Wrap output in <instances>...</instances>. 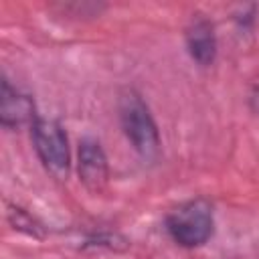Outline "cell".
Segmentation results:
<instances>
[{"instance_id":"cell-8","label":"cell","mask_w":259,"mask_h":259,"mask_svg":"<svg viewBox=\"0 0 259 259\" xmlns=\"http://www.w3.org/2000/svg\"><path fill=\"white\" fill-rule=\"evenodd\" d=\"M251 103H253V109L259 113V89H255V93L251 97Z\"/></svg>"},{"instance_id":"cell-5","label":"cell","mask_w":259,"mask_h":259,"mask_svg":"<svg viewBox=\"0 0 259 259\" xmlns=\"http://www.w3.org/2000/svg\"><path fill=\"white\" fill-rule=\"evenodd\" d=\"M34 101L30 95L16 89L6 75H2V87H0V123L6 130H16L24 123H34L36 119Z\"/></svg>"},{"instance_id":"cell-3","label":"cell","mask_w":259,"mask_h":259,"mask_svg":"<svg viewBox=\"0 0 259 259\" xmlns=\"http://www.w3.org/2000/svg\"><path fill=\"white\" fill-rule=\"evenodd\" d=\"M34 152L49 174L63 180L71 168V150L65 127L53 117H36L30 125Z\"/></svg>"},{"instance_id":"cell-4","label":"cell","mask_w":259,"mask_h":259,"mask_svg":"<svg viewBox=\"0 0 259 259\" xmlns=\"http://www.w3.org/2000/svg\"><path fill=\"white\" fill-rule=\"evenodd\" d=\"M77 172L83 186L91 192H101L109 180V164L99 140L85 136L79 140L77 150Z\"/></svg>"},{"instance_id":"cell-6","label":"cell","mask_w":259,"mask_h":259,"mask_svg":"<svg viewBox=\"0 0 259 259\" xmlns=\"http://www.w3.org/2000/svg\"><path fill=\"white\" fill-rule=\"evenodd\" d=\"M184 42H186V51H188L190 59L196 65L208 67L214 63L217 32H214V24L208 18H204L202 14L192 16V20L188 22V26L184 30Z\"/></svg>"},{"instance_id":"cell-1","label":"cell","mask_w":259,"mask_h":259,"mask_svg":"<svg viewBox=\"0 0 259 259\" xmlns=\"http://www.w3.org/2000/svg\"><path fill=\"white\" fill-rule=\"evenodd\" d=\"M117 115L121 130L132 144V148L148 162L156 160L162 150L160 130L150 111V105L144 101L142 93L134 87H125L117 95Z\"/></svg>"},{"instance_id":"cell-2","label":"cell","mask_w":259,"mask_h":259,"mask_svg":"<svg viewBox=\"0 0 259 259\" xmlns=\"http://www.w3.org/2000/svg\"><path fill=\"white\" fill-rule=\"evenodd\" d=\"M164 227L176 245L184 249L202 247L214 233L212 202L204 196L188 198L168 210L164 217Z\"/></svg>"},{"instance_id":"cell-7","label":"cell","mask_w":259,"mask_h":259,"mask_svg":"<svg viewBox=\"0 0 259 259\" xmlns=\"http://www.w3.org/2000/svg\"><path fill=\"white\" fill-rule=\"evenodd\" d=\"M8 219L14 225V229H18V231H22V233H26L30 237H40L42 235L40 233V225L36 223V219L32 214H28L26 210L18 208V206L8 210Z\"/></svg>"}]
</instances>
